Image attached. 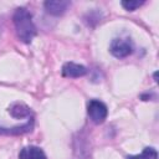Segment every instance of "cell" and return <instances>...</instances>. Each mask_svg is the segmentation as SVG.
<instances>
[{"label":"cell","instance_id":"cell-6","mask_svg":"<svg viewBox=\"0 0 159 159\" xmlns=\"http://www.w3.org/2000/svg\"><path fill=\"white\" fill-rule=\"evenodd\" d=\"M32 128H34V118L30 117L29 120L21 125H16V127H11V128L0 127V134L1 135H20V134L31 132Z\"/></svg>","mask_w":159,"mask_h":159},{"label":"cell","instance_id":"cell-1","mask_svg":"<svg viewBox=\"0 0 159 159\" xmlns=\"http://www.w3.org/2000/svg\"><path fill=\"white\" fill-rule=\"evenodd\" d=\"M12 22L15 26L17 39L25 43H30L37 34L36 26L32 21L31 12L25 7L16 9L12 16Z\"/></svg>","mask_w":159,"mask_h":159},{"label":"cell","instance_id":"cell-3","mask_svg":"<svg viewBox=\"0 0 159 159\" xmlns=\"http://www.w3.org/2000/svg\"><path fill=\"white\" fill-rule=\"evenodd\" d=\"M87 113L89 116V119L93 123L101 124L106 120V118L108 116V109L103 102H101L98 99H92L87 104Z\"/></svg>","mask_w":159,"mask_h":159},{"label":"cell","instance_id":"cell-4","mask_svg":"<svg viewBox=\"0 0 159 159\" xmlns=\"http://www.w3.org/2000/svg\"><path fill=\"white\" fill-rule=\"evenodd\" d=\"M70 5H71V2L66 1V0H48V1L43 2L45 10L50 15H53V16H60V15L65 14Z\"/></svg>","mask_w":159,"mask_h":159},{"label":"cell","instance_id":"cell-10","mask_svg":"<svg viewBox=\"0 0 159 159\" xmlns=\"http://www.w3.org/2000/svg\"><path fill=\"white\" fill-rule=\"evenodd\" d=\"M144 2H145V1H138V0H124V1H122L120 4H122V6H123L125 10H128V11H134V10H137L139 6H142Z\"/></svg>","mask_w":159,"mask_h":159},{"label":"cell","instance_id":"cell-2","mask_svg":"<svg viewBox=\"0 0 159 159\" xmlns=\"http://www.w3.org/2000/svg\"><path fill=\"white\" fill-rule=\"evenodd\" d=\"M109 51L117 58L128 57L133 52V42L129 37H116L111 42Z\"/></svg>","mask_w":159,"mask_h":159},{"label":"cell","instance_id":"cell-7","mask_svg":"<svg viewBox=\"0 0 159 159\" xmlns=\"http://www.w3.org/2000/svg\"><path fill=\"white\" fill-rule=\"evenodd\" d=\"M19 159H47V158L40 147L29 145V147H24L20 150Z\"/></svg>","mask_w":159,"mask_h":159},{"label":"cell","instance_id":"cell-9","mask_svg":"<svg viewBox=\"0 0 159 159\" xmlns=\"http://www.w3.org/2000/svg\"><path fill=\"white\" fill-rule=\"evenodd\" d=\"M127 159H158V152L152 147H147L140 154L129 155Z\"/></svg>","mask_w":159,"mask_h":159},{"label":"cell","instance_id":"cell-5","mask_svg":"<svg viewBox=\"0 0 159 159\" xmlns=\"http://www.w3.org/2000/svg\"><path fill=\"white\" fill-rule=\"evenodd\" d=\"M87 73V68L83 65L75 62H66L62 66V76L68 78H78Z\"/></svg>","mask_w":159,"mask_h":159},{"label":"cell","instance_id":"cell-8","mask_svg":"<svg viewBox=\"0 0 159 159\" xmlns=\"http://www.w3.org/2000/svg\"><path fill=\"white\" fill-rule=\"evenodd\" d=\"M9 113L16 119L32 117L31 116V109L24 103H14V104H11L9 107Z\"/></svg>","mask_w":159,"mask_h":159}]
</instances>
